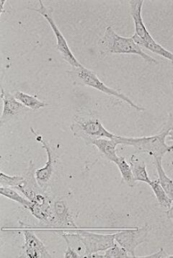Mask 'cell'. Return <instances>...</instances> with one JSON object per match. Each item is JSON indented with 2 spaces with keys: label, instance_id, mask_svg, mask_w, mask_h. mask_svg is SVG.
Instances as JSON below:
<instances>
[{
  "label": "cell",
  "instance_id": "obj_1",
  "mask_svg": "<svg viewBox=\"0 0 173 258\" xmlns=\"http://www.w3.org/2000/svg\"><path fill=\"white\" fill-rule=\"evenodd\" d=\"M99 46L101 48L102 53L114 54H134L139 56L148 63H158L157 60L147 54L142 47L133 40L132 38H126L119 36L112 26L105 28L102 38L99 40Z\"/></svg>",
  "mask_w": 173,
  "mask_h": 258
},
{
  "label": "cell",
  "instance_id": "obj_2",
  "mask_svg": "<svg viewBox=\"0 0 173 258\" xmlns=\"http://www.w3.org/2000/svg\"><path fill=\"white\" fill-rule=\"evenodd\" d=\"M168 134V132L161 131L158 135L140 138L119 136L116 141L118 145L132 146L137 153H146L154 159H162L165 154L173 152V145L166 144Z\"/></svg>",
  "mask_w": 173,
  "mask_h": 258
},
{
  "label": "cell",
  "instance_id": "obj_3",
  "mask_svg": "<svg viewBox=\"0 0 173 258\" xmlns=\"http://www.w3.org/2000/svg\"><path fill=\"white\" fill-rule=\"evenodd\" d=\"M70 129L75 137L82 138L86 142L92 139L107 138L114 140L119 137V135L108 132L102 125L100 119L92 115H75L70 125Z\"/></svg>",
  "mask_w": 173,
  "mask_h": 258
},
{
  "label": "cell",
  "instance_id": "obj_4",
  "mask_svg": "<svg viewBox=\"0 0 173 258\" xmlns=\"http://www.w3.org/2000/svg\"><path fill=\"white\" fill-rule=\"evenodd\" d=\"M71 75L75 79L77 83L95 89L98 91L106 94L109 96L115 97V98L129 104L132 108L136 109L139 111H143L145 110L144 108L134 103L133 100L122 93V92L119 91L116 89L109 88L105 83H102L96 73L84 66L79 68H72Z\"/></svg>",
  "mask_w": 173,
  "mask_h": 258
},
{
  "label": "cell",
  "instance_id": "obj_5",
  "mask_svg": "<svg viewBox=\"0 0 173 258\" xmlns=\"http://www.w3.org/2000/svg\"><path fill=\"white\" fill-rule=\"evenodd\" d=\"M36 167L33 161L29 163V167L24 175V180L16 190L21 192L30 202L39 206L48 212L53 211V202L51 198L37 182L35 172Z\"/></svg>",
  "mask_w": 173,
  "mask_h": 258
},
{
  "label": "cell",
  "instance_id": "obj_6",
  "mask_svg": "<svg viewBox=\"0 0 173 258\" xmlns=\"http://www.w3.org/2000/svg\"><path fill=\"white\" fill-rule=\"evenodd\" d=\"M39 7L36 8H28L30 11L36 12L38 14L43 16L46 21L48 22L50 27L54 33L55 37L56 39V48L58 51L63 58V59L70 64L72 68H81L83 65L81 64L80 61L77 59L74 53H72L68 43H67L66 38H65L64 35L62 34L61 31L55 23L53 18V9L51 8H48L43 4V1L39 0Z\"/></svg>",
  "mask_w": 173,
  "mask_h": 258
},
{
  "label": "cell",
  "instance_id": "obj_7",
  "mask_svg": "<svg viewBox=\"0 0 173 258\" xmlns=\"http://www.w3.org/2000/svg\"><path fill=\"white\" fill-rule=\"evenodd\" d=\"M69 233L70 235L77 238L83 246V257H90L92 254L107 250L116 244V233L102 234L85 231Z\"/></svg>",
  "mask_w": 173,
  "mask_h": 258
},
{
  "label": "cell",
  "instance_id": "obj_8",
  "mask_svg": "<svg viewBox=\"0 0 173 258\" xmlns=\"http://www.w3.org/2000/svg\"><path fill=\"white\" fill-rule=\"evenodd\" d=\"M31 131L33 135L35 136L37 142H39L42 145V147L46 150L47 157H48V160H47L44 167L36 170V172H35L37 182L43 190H46L47 187L51 182L52 176L55 171V167H56L57 161H58V155H56L53 147L43 138L41 134L35 131L33 127H31Z\"/></svg>",
  "mask_w": 173,
  "mask_h": 258
},
{
  "label": "cell",
  "instance_id": "obj_9",
  "mask_svg": "<svg viewBox=\"0 0 173 258\" xmlns=\"http://www.w3.org/2000/svg\"><path fill=\"white\" fill-rule=\"evenodd\" d=\"M149 232V226L122 229L116 233V242L125 249L132 257H136V249L143 243L147 242Z\"/></svg>",
  "mask_w": 173,
  "mask_h": 258
},
{
  "label": "cell",
  "instance_id": "obj_10",
  "mask_svg": "<svg viewBox=\"0 0 173 258\" xmlns=\"http://www.w3.org/2000/svg\"><path fill=\"white\" fill-rule=\"evenodd\" d=\"M25 243L20 257L51 258L52 255L43 242L31 230H24Z\"/></svg>",
  "mask_w": 173,
  "mask_h": 258
},
{
  "label": "cell",
  "instance_id": "obj_11",
  "mask_svg": "<svg viewBox=\"0 0 173 258\" xmlns=\"http://www.w3.org/2000/svg\"><path fill=\"white\" fill-rule=\"evenodd\" d=\"M1 98L3 102V114L1 116V123L3 124L13 117L18 116L24 112L28 111V108L20 103L14 95L1 88Z\"/></svg>",
  "mask_w": 173,
  "mask_h": 258
},
{
  "label": "cell",
  "instance_id": "obj_12",
  "mask_svg": "<svg viewBox=\"0 0 173 258\" xmlns=\"http://www.w3.org/2000/svg\"><path fill=\"white\" fill-rule=\"evenodd\" d=\"M53 219L51 227L60 228H77L70 207L65 201L59 199L53 203Z\"/></svg>",
  "mask_w": 173,
  "mask_h": 258
},
{
  "label": "cell",
  "instance_id": "obj_13",
  "mask_svg": "<svg viewBox=\"0 0 173 258\" xmlns=\"http://www.w3.org/2000/svg\"><path fill=\"white\" fill-rule=\"evenodd\" d=\"M144 1L143 0H132L129 1L130 14L134 21L135 26V33L132 38L137 43L138 41L144 39L148 35L150 34L146 28L143 20L142 12Z\"/></svg>",
  "mask_w": 173,
  "mask_h": 258
},
{
  "label": "cell",
  "instance_id": "obj_14",
  "mask_svg": "<svg viewBox=\"0 0 173 258\" xmlns=\"http://www.w3.org/2000/svg\"><path fill=\"white\" fill-rule=\"evenodd\" d=\"M116 139L114 140L107 138L92 139L87 141V143L88 145L95 146L107 160L116 163L119 157L117 153V147L119 145Z\"/></svg>",
  "mask_w": 173,
  "mask_h": 258
},
{
  "label": "cell",
  "instance_id": "obj_15",
  "mask_svg": "<svg viewBox=\"0 0 173 258\" xmlns=\"http://www.w3.org/2000/svg\"><path fill=\"white\" fill-rule=\"evenodd\" d=\"M137 43L139 46L147 48L149 51H152V53H156L159 56H162L163 58L169 60L173 63V53L165 49L164 47L158 43L152 38L151 34L148 35L145 38L138 41Z\"/></svg>",
  "mask_w": 173,
  "mask_h": 258
},
{
  "label": "cell",
  "instance_id": "obj_16",
  "mask_svg": "<svg viewBox=\"0 0 173 258\" xmlns=\"http://www.w3.org/2000/svg\"><path fill=\"white\" fill-rule=\"evenodd\" d=\"M129 165L132 167L133 175L136 182H142L149 185L151 182L147 170V165L140 160L136 155L131 156L129 158Z\"/></svg>",
  "mask_w": 173,
  "mask_h": 258
},
{
  "label": "cell",
  "instance_id": "obj_17",
  "mask_svg": "<svg viewBox=\"0 0 173 258\" xmlns=\"http://www.w3.org/2000/svg\"><path fill=\"white\" fill-rule=\"evenodd\" d=\"M154 164L158 174V180L163 189L167 192L168 197L173 201V180L164 172L162 164V159H154Z\"/></svg>",
  "mask_w": 173,
  "mask_h": 258
},
{
  "label": "cell",
  "instance_id": "obj_18",
  "mask_svg": "<svg viewBox=\"0 0 173 258\" xmlns=\"http://www.w3.org/2000/svg\"><path fill=\"white\" fill-rule=\"evenodd\" d=\"M13 95L20 103L25 105L26 108L31 109V110H38L42 108H45L48 105L46 103L38 100L36 96L23 93L20 90H16Z\"/></svg>",
  "mask_w": 173,
  "mask_h": 258
},
{
  "label": "cell",
  "instance_id": "obj_19",
  "mask_svg": "<svg viewBox=\"0 0 173 258\" xmlns=\"http://www.w3.org/2000/svg\"><path fill=\"white\" fill-rule=\"evenodd\" d=\"M115 164L117 165L119 171H120L123 181L125 182L129 187H134L137 182L134 180L132 167H131L129 163H128L126 161L125 157L119 156V159H118Z\"/></svg>",
  "mask_w": 173,
  "mask_h": 258
},
{
  "label": "cell",
  "instance_id": "obj_20",
  "mask_svg": "<svg viewBox=\"0 0 173 258\" xmlns=\"http://www.w3.org/2000/svg\"><path fill=\"white\" fill-rule=\"evenodd\" d=\"M149 185L152 188L159 205L162 207L169 209L172 201L169 199L167 192L163 189L162 185L159 183V180L157 179V180H151Z\"/></svg>",
  "mask_w": 173,
  "mask_h": 258
},
{
  "label": "cell",
  "instance_id": "obj_21",
  "mask_svg": "<svg viewBox=\"0 0 173 258\" xmlns=\"http://www.w3.org/2000/svg\"><path fill=\"white\" fill-rule=\"evenodd\" d=\"M0 194L1 195L4 196L8 198L10 200L13 201V202L18 203L20 205L23 207L24 209L28 210L29 208L31 207L33 203L30 202L26 197H22L20 195L16 190H13L12 187H0Z\"/></svg>",
  "mask_w": 173,
  "mask_h": 258
},
{
  "label": "cell",
  "instance_id": "obj_22",
  "mask_svg": "<svg viewBox=\"0 0 173 258\" xmlns=\"http://www.w3.org/2000/svg\"><path fill=\"white\" fill-rule=\"evenodd\" d=\"M23 180H24V176L8 175L3 172L0 174L1 187H8L16 189L17 187L21 185Z\"/></svg>",
  "mask_w": 173,
  "mask_h": 258
},
{
  "label": "cell",
  "instance_id": "obj_23",
  "mask_svg": "<svg viewBox=\"0 0 173 258\" xmlns=\"http://www.w3.org/2000/svg\"><path fill=\"white\" fill-rule=\"evenodd\" d=\"M103 255L104 258L132 257V256L129 254V252L125 249L121 247L119 244H115V245L105 250Z\"/></svg>",
  "mask_w": 173,
  "mask_h": 258
},
{
  "label": "cell",
  "instance_id": "obj_24",
  "mask_svg": "<svg viewBox=\"0 0 173 258\" xmlns=\"http://www.w3.org/2000/svg\"><path fill=\"white\" fill-rule=\"evenodd\" d=\"M65 241L67 242V248L66 251H65V255H64V257L65 258L82 257V254H79V253L77 252L76 249H74L73 247H72V246L70 245V243L68 241Z\"/></svg>",
  "mask_w": 173,
  "mask_h": 258
},
{
  "label": "cell",
  "instance_id": "obj_25",
  "mask_svg": "<svg viewBox=\"0 0 173 258\" xmlns=\"http://www.w3.org/2000/svg\"><path fill=\"white\" fill-rule=\"evenodd\" d=\"M171 254H167L163 248H160L157 252L144 256L146 258H170Z\"/></svg>",
  "mask_w": 173,
  "mask_h": 258
},
{
  "label": "cell",
  "instance_id": "obj_26",
  "mask_svg": "<svg viewBox=\"0 0 173 258\" xmlns=\"http://www.w3.org/2000/svg\"><path fill=\"white\" fill-rule=\"evenodd\" d=\"M162 131H164V132H172V131H173V115L172 114H169V116H168L167 122L164 123Z\"/></svg>",
  "mask_w": 173,
  "mask_h": 258
},
{
  "label": "cell",
  "instance_id": "obj_27",
  "mask_svg": "<svg viewBox=\"0 0 173 258\" xmlns=\"http://www.w3.org/2000/svg\"><path fill=\"white\" fill-rule=\"evenodd\" d=\"M166 214H167L168 219L172 221L173 223V201L172 204H171L170 207H169V209H167Z\"/></svg>",
  "mask_w": 173,
  "mask_h": 258
},
{
  "label": "cell",
  "instance_id": "obj_28",
  "mask_svg": "<svg viewBox=\"0 0 173 258\" xmlns=\"http://www.w3.org/2000/svg\"><path fill=\"white\" fill-rule=\"evenodd\" d=\"M167 140L172 141L173 142V131L169 132L167 137Z\"/></svg>",
  "mask_w": 173,
  "mask_h": 258
},
{
  "label": "cell",
  "instance_id": "obj_29",
  "mask_svg": "<svg viewBox=\"0 0 173 258\" xmlns=\"http://www.w3.org/2000/svg\"><path fill=\"white\" fill-rule=\"evenodd\" d=\"M171 85H172V92H173V82H172V83H171Z\"/></svg>",
  "mask_w": 173,
  "mask_h": 258
},
{
  "label": "cell",
  "instance_id": "obj_30",
  "mask_svg": "<svg viewBox=\"0 0 173 258\" xmlns=\"http://www.w3.org/2000/svg\"><path fill=\"white\" fill-rule=\"evenodd\" d=\"M170 258H173V254H171Z\"/></svg>",
  "mask_w": 173,
  "mask_h": 258
}]
</instances>
